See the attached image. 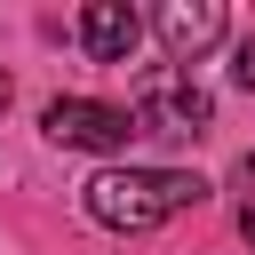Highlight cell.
<instances>
[{"mask_svg":"<svg viewBox=\"0 0 255 255\" xmlns=\"http://www.w3.org/2000/svg\"><path fill=\"white\" fill-rule=\"evenodd\" d=\"M199 199H207V183L191 167H96L80 183V207L104 231H151V223H167V215H183Z\"/></svg>","mask_w":255,"mask_h":255,"instance_id":"obj_1","label":"cell"},{"mask_svg":"<svg viewBox=\"0 0 255 255\" xmlns=\"http://www.w3.org/2000/svg\"><path fill=\"white\" fill-rule=\"evenodd\" d=\"M207 120H215V104H207V88H199L191 72L159 64V72H143V80H135V104H128V128H135V135L191 143V135H207Z\"/></svg>","mask_w":255,"mask_h":255,"instance_id":"obj_2","label":"cell"},{"mask_svg":"<svg viewBox=\"0 0 255 255\" xmlns=\"http://www.w3.org/2000/svg\"><path fill=\"white\" fill-rule=\"evenodd\" d=\"M40 128H48V143H64V151H128V112L120 104H96V96H56L48 112H40Z\"/></svg>","mask_w":255,"mask_h":255,"instance_id":"obj_3","label":"cell"},{"mask_svg":"<svg viewBox=\"0 0 255 255\" xmlns=\"http://www.w3.org/2000/svg\"><path fill=\"white\" fill-rule=\"evenodd\" d=\"M151 24H159V40H167V56H175V72H183V64H199V56L223 40L231 16H223V0H167Z\"/></svg>","mask_w":255,"mask_h":255,"instance_id":"obj_4","label":"cell"},{"mask_svg":"<svg viewBox=\"0 0 255 255\" xmlns=\"http://www.w3.org/2000/svg\"><path fill=\"white\" fill-rule=\"evenodd\" d=\"M135 40H143V16H135L128 0H88V8H80V48H88L96 64H128Z\"/></svg>","mask_w":255,"mask_h":255,"instance_id":"obj_5","label":"cell"},{"mask_svg":"<svg viewBox=\"0 0 255 255\" xmlns=\"http://www.w3.org/2000/svg\"><path fill=\"white\" fill-rule=\"evenodd\" d=\"M231 88H247V96H255V40H239V48H231Z\"/></svg>","mask_w":255,"mask_h":255,"instance_id":"obj_6","label":"cell"},{"mask_svg":"<svg viewBox=\"0 0 255 255\" xmlns=\"http://www.w3.org/2000/svg\"><path fill=\"white\" fill-rule=\"evenodd\" d=\"M239 231H247V239H255V207H247V215H239Z\"/></svg>","mask_w":255,"mask_h":255,"instance_id":"obj_7","label":"cell"},{"mask_svg":"<svg viewBox=\"0 0 255 255\" xmlns=\"http://www.w3.org/2000/svg\"><path fill=\"white\" fill-rule=\"evenodd\" d=\"M8 96H16V88H8V72H0V112H8Z\"/></svg>","mask_w":255,"mask_h":255,"instance_id":"obj_8","label":"cell"}]
</instances>
